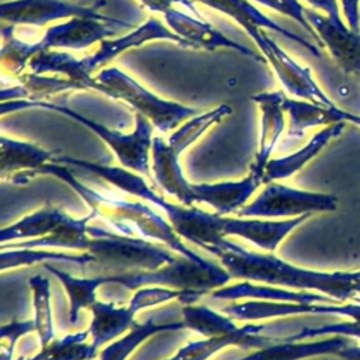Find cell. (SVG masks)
Instances as JSON below:
<instances>
[{
	"mask_svg": "<svg viewBox=\"0 0 360 360\" xmlns=\"http://www.w3.org/2000/svg\"><path fill=\"white\" fill-rule=\"evenodd\" d=\"M204 250L219 259L221 264L233 278L284 287L298 291H315L329 295L340 302L353 300V271H319L291 264L273 253H257L243 246L219 239Z\"/></svg>",
	"mask_w": 360,
	"mask_h": 360,
	"instance_id": "cell-1",
	"label": "cell"
},
{
	"mask_svg": "<svg viewBox=\"0 0 360 360\" xmlns=\"http://www.w3.org/2000/svg\"><path fill=\"white\" fill-rule=\"evenodd\" d=\"M38 174H49L66 186H69L90 208L91 212L98 218H104L118 233L127 236H136L149 240H158L169 249L174 250L179 255H183L188 259L202 262L198 253L190 249L180 236L174 232L170 222H167L160 214H158L149 205L139 201H129L108 191H103L90 186L83 184L77 177L63 165L49 162L34 173V177Z\"/></svg>",
	"mask_w": 360,
	"mask_h": 360,
	"instance_id": "cell-2",
	"label": "cell"
},
{
	"mask_svg": "<svg viewBox=\"0 0 360 360\" xmlns=\"http://www.w3.org/2000/svg\"><path fill=\"white\" fill-rule=\"evenodd\" d=\"M52 162L60 165H70L87 170L98 176L104 181L112 184L118 190L145 200L156 208H160L166 212L174 232L180 238L200 246L201 249H205L207 246L214 245L219 239L225 238L224 215L204 211L201 208H197L195 205L187 207L183 204H173L167 201L163 195L158 194L136 172H132L127 167L108 166L72 156H55Z\"/></svg>",
	"mask_w": 360,
	"mask_h": 360,
	"instance_id": "cell-3",
	"label": "cell"
},
{
	"mask_svg": "<svg viewBox=\"0 0 360 360\" xmlns=\"http://www.w3.org/2000/svg\"><path fill=\"white\" fill-rule=\"evenodd\" d=\"M110 24L93 18L73 17L68 21L49 27L44 37L35 42H25L13 35L11 24L1 27V66L10 75L20 76L32 56L56 48L83 49L96 42L112 37L117 30Z\"/></svg>",
	"mask_w": 360,
	"mask_h": 360,
	"instance_id": "cell-4",
	"label": "cell"
},
{
	"mask_svg": "<svg viewBox=\"0 0 360 360\" xmlns=\"http://www.w3.org/2000/svg\"><path fill=\"white\" fill-rule=\"evenodd\" d=\"M25 108H42L60 112L76 122L84 125L91 132H94L100 139H103L108 148L115 153L118 162L122 167H127L139 174H145L152 179L149 169V152L152 149V122L142 114H135V129L129 134H122L117 129H111L66 105L56 104L53 101H30V100H11L1 101V114L25 110Z\"/></svg>",
	"mask_w": 360,
	"mask_h": 360,
	"instance_id": "cell-5",
	"label": "cell"
},
{
	"mask_svg": "<svg viewBox=\"0 0 360 360\" xmlns=\"http://www.w3.org/2000/svg\"><path fill=\"white\" fill-rule=\"evenodd\" d=\"M87 253L98 264L100 274H118L136 270H155L172 262L177 255L167 246L149 239L127 236L89 225Z\"/></svg>",
	"mask_w": 360,
	"mask_h": 360,
	"instance_id": "cell-6",
	"label": "cell"
},
{
	"mask_svg": "<svg viewBox=\"0 0 360 360\" xmlns=\"http://www.w3.org/2000/svg\"><path fill=\"white\" fill-rule=\"evenodd\" d=\"M105 284H118L127 290L160 285L174 290H195L207 292L221 288L232 278L224 266L208 259L197 262L179 255L155 270H136L118 274H104Z\"/></svg>",
	"mask_w": 360,
	"mask_h": 360,
	"instance_id": "cell-7",
	"label": "cell"
},
{
	"mask_svg": "<svg viewBox=\"0 0 360 360\" xmlns=\"http://www.w3.org/2000/svg\"><path fill=\"white\" fill-rule=\"evenodd\" d=\"M205 292L195 290H174L160 285L141 287L135 290L128 305L115 307L112 302L96 301L90 311L93 314L91 323L89 326L91 343L94 347L115 340L120 335L127 332L132 323L136 312L143 308L155 307L172 300H179L183 304H193Z\"/></svg>",
	"mask_w": 360,
	"mask_h": 360,
	"instance_id": "cell-8",
	"label": "cell"
},
{
	"mask_svg": "<svg viewBox=\"0 0 360 360\" xmlns=\"http://www.w3.org/2000/svg\"><path fill=\"white\" fill-rule=\"evenodd\" d=\"M96 79L108 89L111 98L122 100L129 104L136 112L146 117L160 132L176 129L181 122L198 114L197 108L158 97L117 68L101 70Z\"/></svg>",
	"mask_w": 360,
	"mask_h": 360,
	"instance_id": "cell-9",
	"label": "cell"
},
{
	"mask_svg": "<svg viewBox=\"0 0 360 360\" xmlns=\"http://www.w3.org/2000/svg\"><path fill=\"white\" fill-rule=\"evenodd\" d=\"M338 207V197L294 188L277 181H270L255 200L245 204L236 217L243 218H294L315 212H330Z\"/></svg>",
	"mask_w": 360,
	"mask_h": 360,
	"instance_id": "cell-10",
	"label": "cell"
},
{
	"mask_svg": "<svg viewBox=\"0 0 360 360\" xmlns=\"http://www.w3.org/2000/svg\"><path fill=\"white\" fill-rule=\"evenodd\" d=\"M243 30L257 45L262 55L274 69L277 77L288 93L302 100L318 103L322 105H336L333 100L314 80L311 69L298 65L260 27L248 25Z\"/></svg>",
	"mask_w": 360,
	"mask_h": 360,
	"instance_id": "cell-11",
	"label": "cell"
},
{
	"mask_svg": "<svg viewBox=\"0 0 360 360\" xmlns=\"http://www.w3.org/2000/svg\"><path fill=\"white\" fill-rule=\"evenodd\" d=\"M101 6H104V1L91 6H83L66 0H11L1 3L0 17L3 21L11 25H44L46 22L62 18L80 17L114 22L128 28L132 27V24H127L121 20L101 14Z\"/></svg>",
	"mask_w": 360,
	"mask_h": 360,
	"instance_id": "cell-12",
	"label": "cell"
},
{
	"mask_svg": "<svg viewBox=\"0 0 360 360\" xmlns=\"http://www.w3.org/2000/svg\"><path fill=\"white\" fill-rule=\"evenodd\" d=\"M305 17L326 46L333 62L346 73L360 75V32L353 31L340 18L339 11L321 14L305 8Z\"/></svg>",
	"mask_w": 360,
	"mask_h": 360,
	"instance_id": "cell-13",
	"label": "cell"
},
{
	"mask_svg": "<svg viewBox=\"0 0 360 360\" xmlns=\"http://www.w3.org/2000/svg\"><path fill=\"white\" fill-rule=\"evenodd\" d=\"M156 39H165V41H173L181 46H190L186 39L174 34L169 27H166L160 20L156 17H149L142 25L136 27L132 32L120 37V38H105L100 42L98 49L80 59L83 68L91 73L97 68H101L107 65L111 59H114L121 52H125L131 48L139 46L148 41H156Z\"/></svg>",
	"mask_w": 360,
	"mask_h": 360,
	"instance_id": "cell-14",
	"label": "cell"
},
{
	"mask_svg": "<svg viewBox=\"0 0 360 360\" xmlns=\"http://www.w3.org/2000/svg\"><path fill=\"white\" fill-rule=\"evenodd\" d=\"M163 15H165V21L167 22V27L174 34H177L179 37L186 39L191 48H202L207 51H215L218 48H228V49L238 51L242 55L250 56L252 59H255L257 62L267 63V60L264 59L263 55H259V53L253 52L252 49H249L248 46L232 41L231 38H228L226 35H224L222 32H219L211 24H208L207 21H204L201 18L191 17L183 11H177L173 7L167 8L163 13Z\"/></svg>",
	"mask_w": 360,
	"mask_h": 360,
	"instance_id": "cell-15",
	"label": "cell"
},
{
	"mask_svg": "<svg viewBox=\"0 0 360 360\" xmlns=\"http://www.w3.org/2000/svg\"><path fill=\"white\" fill-rule=\"evenodd\" d=\"M309 217L311 215H300L287 219L224 217V236H238L266 252H274L281 240Z\"/></svg>",
	"mask_w": 360,
	"mask_h": 360,
	"instance_id": "cell-16",
	"label": "cell"
},
{
	"mask_svg": "<svg viewBox=\"0 0 360 360\" xmlns=\"http://www.w3.org/2000/svg\"><path fill=\"white\" fill-rule=\"evenodd\" d=\"M56 150H46L35 143L17 141L7 136L0 138V173L14 184H24L34 173L52 162Z\"/></svg>",
	"mask_w": 360,
	"mask_h": 360,
	"instance_id": "cell-17",
	"label": "cell"
},
{
	"mask_svg": "<svg viewBox=\"0 0 360 360\" xmlns=\"http://www.w3.org/2000/svg\"><path fill=\"white\" fill-rule=\"evenodd\" d=\"M262 111V128L259 138V148L249 173L259 177L263 183V174L270 155L274 150L283 131H284V110L283 91H263L250 97Z\"/></svg>",
	"mask_w": 360,
	"mask_h": 360,
	"instance_id": "cell-18",
	"label": "cell"
},
{
	"mask_svg": "<svg viewBox=\"0 0 360 360\" xmlns=\"http://www.w3.org/2000/svg\"><path fill=\"white\" fill-rule=\"evenodd\" d=\"M354 340L349 336L332 335L318 340H287L277 339L274 343L256 349L255 352L232 360H304L318 356H338L340 350L352 345Z\"/></svg>",
	"mask_w": 360,
	"mask_h": 360,
	"instance_id": "cell-19",
	"label": "cell"
},
{
	"mask_svg": "<svg viewBox=\"0 0 360 360\" xmlns=\"http://www.w3.org/2000/svg\"><path fill=\"white\" fill-rule=\"evenodd\" d=\"M262 180L253 174H248L240 180L219 181V183H191L194 202H204L214 208L218 215L238 212L248 200L255 194Z\"/></svg>",
	"mask_w": 360,
	"mask_h": 360,
	"instance_id": "cell-20",
	"label": "cell"
},
{
	"mask_svg": "<svg viewBox=\"0 0 360 360\" xmlns=\"http://www.w3.org/2000/svg\"><path fill=\"white\" fill-rule=\"evenodd\" d=\"M152 170L155 183L167 194L177 198L183 205H194L191 183L184 177L179 156L160 136L152 141Z\"/></svg>",
	"mask_w": 360,
	"mask_h": 360,
	"instance_id": "cell-21",
	"label": "cell"
},
{
	"mask_svg": "<svg viewBox=\"0 0 360 360\" xmlns=\"http://www.w3.org/2000/svg\"><path fill=\"white\" fill-rule=\"evenodd\" d=\"M212 297L218 300H238L253 298L266 301H284V302H302V304H342L340 301L312 291H298L284 287H276L262 283L243 280L233 285L221 287L212 291Z\"/></svg>",
	"mask_w": 360,
	"mask_h": 360,
	"instance_id": "cell-22",
	"label": "cell"
},
{
	"mask_svg": "<svg viewBox=\"0 0 360 360\" xmlns=\"http://www.w3.org/2000/svg\"><path fill=\"white\" fill-rule=\"evenodd\" d=\"M194 1H198L201 4H205L217 11H221V13L229 15L242 28H245L248 25H253V27L271 30V31L285 37L287 39H291V41L297 42L298 45L304 46L315 58L322 56L318 45L311 44L309 41L300 37L298 34H294V32L288 31L287 28L281 27L280 24L274 22L271 18L264 15L257 7H255L249 0H194Z\"/></svg>",
	"mask_w": 360,
	"mask_h": 360,
	"instance_id": "cell-23",
	"label": "cell"
},
{
	"mask_svg": "<svg viewBox=\"0 0 360 360\" xmlns=\"http://www.w3.org/2000/svg\"><path fill=\"white\" fill-rule=\"evenodd\" d=\"M346 122H338L328 125L318 131L301 149L295 150L291 155L270 159L266 165L263 183L267 184L270 181H278L287 179L301 170L309 160H312L333 138L339 136L345 129Z\"/></svg>",
	"mask_w": 360,
	"mask_h": 360,
	"instance_id": "cell-24",
	"label": "cell"
},
{
	"mask_svg": "<svg viewBox=\"0 0 360 360\" xmlns=\"http://www.w3.org/2000/svg\"><path fill=\"white\" fill-rule=\"evenodd\" d=\"M28 68L32 73L45 75V73H55L65 76L75 83H77L82 90H96L110 97L108 89L100 83L96 77H93L82 65L80 60L75 59L70 53L63 51H44L37 53L28 62Z\"/></svg>",
	"mask_w": 360,
	"mask_h": 360,
	"instance_id": "cell-25",
	"label": "cell"
},
{
	"mask_svg": "<svg viewBox=\"0 0 360 360\" xmlns=\"http://www.w3.org/2000/svg\"><path fill=\"white\" fill-rule=\"evenodd\" d=\"M283 110L290 117V127L287 135L290 138H301L304 132L314 127H328L338 122H347L349 111L333 105H322L307 100H294L285 97L283 100Z\"/></svg>",
	"mask_w": 360,
	"mask_h": 360,
	"instance_id": "cell-26",
	"label": "cell"
},
{
	"mask_svg": "<svg viewBox=\"0 0 360 360\" xmlns=\"http://www.w3.org/2000/svg\"><path fill=\"white\" fill-rule=\"evenodd\" d=\"M181 319L186 328L200 333L204 338L226 336V335H246V333H262L264 325H243L238 326L231 316H225L205 305L187 304L181 309Z\"/></svg>",
	"mask_w": 360,
	"mask_h": 360,
	"instance_id": "cell-27",
	"label": "cell"
},
{
	"mask_svg": "<svg viewBox=\"0 0 360 360\" xmlns=\"http://www.w3.org/2000/svg\"><path fill=\"white\" fill-rule=\"evenodd\" d=\"M68 218L69 214L48 201L37 211L20 218L8 226L1 228L0 240L1 243H7L42 238L58 229Z\"/></svg>",
	"mask_w": 360,
	"mask_h": 360,
	"instance_id": "cell-28",
	"label": "cell"
},
{
	"mask_svg": "<svg viewBox=\"0 0 360 360\" xmlns=\"http://www.w3.org/2000/svg\"><path fill=\"white\" fill-rule=\"evenodd\" d=\"M277 339L263 336L262 333H246V335H226V336H212L204 338L201 340L188 342L181 349H179L172 357L165 360H208L215 353L226 349L229 346H236L242 349H263Z\"/></svg>",
	"mask_w": 360,
	"mask_h": 360,
	"instance_id": "cell-29",
	"label": "cell"
},
{
	"mask_svg": "<svg viewBox=\"0 0 360 360\" xmlns=\"http://www.w3.org/2000/svg\"><path fill=\"white\" fill-rule=\"evenodd\" d=\"M222 312L232 319L239 321H260L271 318H283L304 314H322V304H302L284 301L250 300L245 302L229 304L222 308Z\"/></svg>",
	"mask_w": 360,
	"mask_h": 360,
	"instance_id": "cell-30",
	"label": "cell"
},
{
	"mask_svg": "<svg viewBox=\"0 0 360 360\" xmlns=\"http://www.w3.org/2000/svg\"><path fill=\"white\" fill-rule=\"evenodd\" d=\"M186 323L181 321H160L158 316H149L143 322L134 321L127 333L107 345L100 352V360H127L129 354L146 339L162 332H176L184 329Z\"/></svg>",
	"mask_w": 360,
	"mask_h": 360,
	"instance_id": "cell-31",
	"label": "cell"
},
{
	"mask_svg": "<svg viewBox=\"0 0 360 360\" xmlns=\"http://www.w3.org/2000/svg\"><path fill=\"white\" fill-rule=\"evenodd\" d=\"M18 84L11 87H4L1 90V101L11 100H30L39 101L45 100L49 96L70 91L82 90V87L73 80L65 76H44L37 73H24L17 76Z\"/></svg>",
	"mask_w": 360,
	"mask_h": 360,
	"instance_id": "cell-32",
	"label": "cell"
},
{
	"mask_svg": "<svg viewBox=\"0 0 360 360\" xmlns=\"http://www.w3.org/2000/svg\"><path fill=\"white\" fill-rule=\"evenodd\" d=\"M322 314L345 316L349 321L322 325L316 328H304L300 332L284 339L298 342V340H311V339L332 336V335H342L353 339H360V298H353V302L322 304Z\"/></svg>",
	"mask_w": 360,
	"mask_h": 360,
	"instance_id": "cell-33",
	"label": "cell"
},
{
	"mask_svg": "<svg viewBox=\"0 0 360 360\" xmlns=\"http://www.w3.org/2000/svg\"><path fill=\"white\" fill-rule=\"evenodd\" d=\"M44 267L60 281L65 291L68 292L69 319L72 323H75L79 318V312L83 308H90L97 301L96 291L105 284L104 274H96L90 277H75L48 263H44Z\"/></svg>",
	"mask_w": 360,
	"mask_h": 360,
	"instance_id": "cell-34",
	"label": "cell"
},
{
	"mask_svg": "<svg viewBox=\"0 0 360 360\" xmlns=\"http://www.w3.org/2000/svg\"><path fill=\"white\" fill-rule=\"evenodd\" d=\"M49 260L76 263L80 266H90L94 263V257L87 252L69 253V252L45 250L44 248H18V249H1L0 267L1 270H7V269H15L20 266L46 263Z\"/></svg>",
	"mask_w": 360,
	"mask_h": 360,
	"instance_id": "cell-35",
	"label": "cell"
},
{
	"mask_svg": "<svg viewBox=\"0 0 360 360\" xmlns=\"http://www.w3.org/2000/svg\"><path fill=\"white\" fill-rule=\"evenodd\" d=\"M89 335V329L69 333L60 339H53L32 357L22 354L17 360H93L98 349L91 342H86Z\"/></svg>",
	"mask_w": 360,
	"mask_h": 360,
	"instance_id": "cell-36",
	"label": "cell"
},
{
	"mask_svg": "<svg viewBox=\"0 0 360 360\" xmlns=\"http://www.w3.org/2000/svg\"><path fill=\"white\" fill-rule=\"evenodd\" d=\"M232 114V108L228 104H221L210 111L197 114L184 121L167 139V145L180 155L190 145H193L210 127L218 124L221 120Z\"/></svg>",
	"mask_w": 360,
	"mask_h": 360,
	"instance_id": "cell-37",
	"label": "cell"
},
{
	"mask_svg": "<svg viewBox=\"0 0 360 360\" xmlns=\"http://www.w3.org/2000/svg\"><path fill=\"white\" fill-rule=\"evenodd\" d=\"M28 285L32 291L34 305V322L35 332L39 339V346L45 347L55 338L52 308H51V287L49 280L42 274H35L28 280Z\"/></svg>",
	"mask_w": 360,
	"mask_h": 360,
	"instance_id": "cell-38",
	"label": "cell"
},
{
	"mask_svg": "<svg viewBox=\"0 0 360 360\" xmlns=\"http://www.w3.org/2000/svg\"><path fill=\"white\" fill-rule=\"evenodd\" d=\"M255 1L295 20L300 25H302V28L305 31L309 32V35L315 41V45L322 46L318 34L315 32V30L311 27V24L308 22V20L305 17V7L298 0H255Z\"/></svg>",
	"mask_w": 360,
	"mask_h": 360,
	"instance_id": "cell-39",
	"label": "cell"
},
{
	"mask_svg": "<svg viewBox=\"0 0 360 360\" xmlns=\"http://www.w3.org/2000/svg\"><path fill=\"white\" fill-rule=\"evenodd\" d=\"M30 332H35L34 319H28V321L14 319L8 323H3L1 332H0L1 340H7L8 345H1V360H11L17 340Z\"/></svg>",
	"mask_w": 360,
	"mask_h": 360,
	"instance_id": "cell-40",
	"label": "cell"
},
{
	"mask_svg": "<svg viewBox=\"0 0 360 360\" xmlns=\"http://www.w3.org/2000/svg\"><path fill=\"white\" fill-rule=\"evenodd\" d=\"M342 4V11L346 18V24L353 30L360 32V0H339Z\"/></svg>",
	"mask_w": 360,
	"mask_h": 360,
	"instance_id": "cell-41",
	"label": "cell"
},
{
	"mask_svg": "<svg viewBox=\"0 0 360 360\" xmlns=\"http://www.w3.org/2000/svg\"><path fill=\"white\" fill-rule=\"evenodd\" d=\"M305 1L309 3L314 8L321 10V11H323L328 15L339 11L338 0H305Z\"/></svg>",
	"mask_w": 360,
	"mask_h": 360,
	"instance_id": "cell-42",
	"label": "cell"
},
{
	"mask_svg": "<svg viewBox=\"0 0 360 360\" xmlns=\"http://www.w3.org/2000/svg\"><path fill=\"white\" fill-rule=\"evenodd\" d=\"M336 357H339L340 360H360V345H356V342L349 345L347 347L340 350Z\"/></svg>",
	"mask_w": 360,
	"mask_h": 360,
	"instance_id": "cell-43",
	"label": "cell"
},
{
	"mask_svg": "<svg viewBox=\"0 0 360 360\" xmlns=\"http://www.w3.org/2000/svg\"><path fill=\"white\" fill-rule=\"evenodd\" d=\"M145 7H148L152 11H159V13H165L167 8L172 7L170 3L165 1V0H139Z\"/></svg>",
	"mask_w": 360,
	"mask_h": 360,
	"instance_id": "cell-44",
	"label": "cell"
},
{
	"mask_svg": "<svg viewBox=\"0 0 360 360\" xmlns=\"http://www.w3.org/2000/svg\"><path fill=\"white\" fill-rule=\"evenodd\" d=\"M165 1H167V3H170V4L179 3V4H181V6H184V7H187L193 14H194V13H195V15L198 14L197 8L194 7V0H165Z\"/></svg>",
	"mask_w": 360,
	"mask_h": 360,
	"instance_id": "cell-45",
	"label": "cell"
},
{
	"mask_svg": "<svg viewBox=\"0 0 360 360\" xmlns=\"http://www.w3.org/2000/svg\"><path fill=\"white\" fill-rule=\"evenodd\" d=\"M347 122H353V124H356V125L360 127V115L353 114V112H349V114H347Z\"/></svg>",
	"mask_w": 360,
	"mask_h": 360,
	"instance_id": "cell-46",
	"label": "cell"
},
{
	"mask_svg": "<svg viewBox=\"0 0 360 360\" xmlns=\"http://www.w3.org/2000/svg\"><path fill=\"white\" fill-rule=\"evenodd\" d=\"M353 290H354V294H356V295H360V281L354 283V285H353Z\"/></svg>",
	"mask_w": 360,
	"mask_h": 360,
	"instance_id": "cell-47",
	"label": "cell"
},
{
	"mask_svg": "<svg viewBox=\"0 0 360 360\" xmlns=\"http://www.w3.org/2000/svg\"><path fill=\"white\" fill-rule=\"evenodd\" d=\"M353 277H354V281H360V269L359 270H353Z\"/></svg>",
	"mask_w": 360,
	"mask_h": 360,
	"instance_id": "cell-48",
	"label": "cell"
}]
</instances>
